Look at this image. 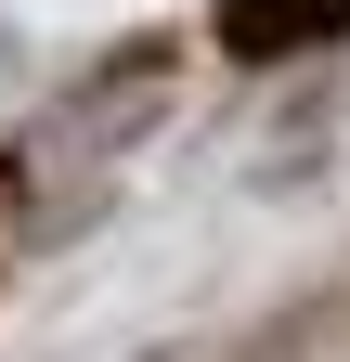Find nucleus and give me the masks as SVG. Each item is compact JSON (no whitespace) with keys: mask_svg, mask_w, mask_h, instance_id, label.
I'll return each instance as SVG.
<instances>
[{"mask_svg":"<svg viewBox=\"0 0 350 362\" xmlns=\"http://www.w3.org/2000/svg\"><path fill=\"white\" fill-rule=\"evenodd\" d=\"M337 26H350L337 0H234V13H221V39H234L247 65H273V52H324Z\"/></svg>","mask_w":350,"mask_h":362,"instance_id":"f257e3e1","label":"nucleus"}]
</instances>
